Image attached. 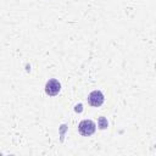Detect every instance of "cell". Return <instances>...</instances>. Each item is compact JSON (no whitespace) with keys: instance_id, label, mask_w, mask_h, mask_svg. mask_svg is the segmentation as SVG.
I'll list each match as a JSON object with an SVG mask.
<instances>
[{"instance_id":"3","label":"cell","mask_w":156,"mask_h":156,"mask_svg":"<svg viewBox=\"0 0 156 156\" xmlns=\"http://www.w3.org/2000/svg\"><path fill=\"white\" fill-rule=\"evenodd\" d=\"M104 95H102V93L100 91V90H94V91H91L90 94H89V96H88V101H89V104L91 105V106H94V107H99V106H101L102 104H104Z\"/></svg>"},{"instance_id":"4","label":"cell","mask_w":156,"mask_h":156,"mask_svg":"<svg viewBox=\"0 0 156 156\" xmlns=\"http://www.w3.org/2000/svg\"><path fill=\"white\" fill-rule=\"evenodd\" d=\"M98 123H99V128H100V129L107 128V119H106L105 117H100L99 121H98Z\"/></svg>"},{"instance_id":"1","label":"cell","mask_w":156,"mask_h":156,"mask_svg":"<svg viewBox=\"0 0 156 156\" xmlns=\"http://www.w3.org/2000/svg\"><path fill=\"white\" fill-rule=\"evenodd\" d=\"M95 129H96V126H95V123H94L91 119H84V121H82V122L79 123V126H78L79 133H80L82 135H84V136H89V135L94 134Z\"/></svg>"},{"instance_id":"2","label":"cell","mask_w":156,"mask_h":156,"mask_svg":"<svg viewBox=\"0 0 156 156\" xmlns=\"http://www.w3.org/2000/svg\"><path fill=\"white\" fill-rule=\"evenodd\" d=\"M61 90V84L57 79H49L45 84V93L50 96H55Z\"/></svg>"}]
</instances>
